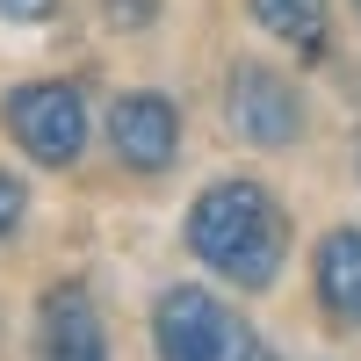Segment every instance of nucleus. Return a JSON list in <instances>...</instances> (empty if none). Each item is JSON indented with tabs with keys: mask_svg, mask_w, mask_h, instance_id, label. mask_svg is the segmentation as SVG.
Here are the masks:
<instances>
[{
	"mask_svg": "<svg viewBox=\"0 0 361 361\" xmlns=\"http://www.w3.org/2000/svg\"><path fill=\"white\" fill-rule=\"evenodd\" d=\"M188 253L231 289H267L289 253V217L260 180H209L188 202Z\"/></svg>",
	"mask_w": 361,
	"mask_h": 361,
	"instance_id": "nucleus-1",
	"label": "nucleus"
},
{
	"mask_svg": "<svg viewBox=\"0 0 361 361\" xmlns=\"http://www.w3.org/2000/svg\"><path fill=\"white\" fill-rule=\"evenodd\" d=\"M152 347L159 361H253V333L238 325V311L224 304V296H209L195 282H173L159 289L152 304Z\"/></svg>",
	"mask_w": 361,
	"mask_h": 361,
	"instance_id": "nucleus-2",
	"label": "nucleus"
},
{
	"mask_svg": "<svg viewBox=\"0 0 361 361\" xmlns=\"http://www.w3.org/2000/svg\"><path fill=\"white\" fill-rule=\"evenodd\" d=\"M0 116H8L15 145L37 166H73L87 152V102H80V87H66V80H29V87H15Z\"/></svg>",
	"mask_w": 361,
	"mask_h": 361,
	"instance_id": "nucleus-3",
	"label": "nucleus"
},
{
	"mask_svg": "<svg viewBox=\"0 0 361 361\" xmlns=\"http://www.w3.org/2000/svg\"><path fill=\"white\" fill-rule=\"evenodd\" d=\"M224 123L246 145H260V152H282V145H296V130H304V102H296V87L275 66H246V58H238L231 80H224Z\"/></svg>",
	"mask_w": 361,
	"mask_h": 361,
	"instance_id": "nucleus-4",
	"label": "nucleus"
},
{
	"mask_svg": "<svg viewBox=\"0 0 361 361\" xmlns=\"http://www.w3.org/2000/svg\"><path fill=\"white\" fill-rule=\"evenodd\" d=\"M109 145H116V159H123L130 173H166L173 152H180V109L166 94H123L109 109Z\"/></svg>",
	"mask_w": 361,
	"mask_h": 361,
	"instance_id": "nucleus-5",
	"label": "nucleus"
},
{
	"mask_svg": "<svg viewBox=\"0 0 361 361\" xmlns=\"http://www.w3.org/2000/svg\"><path fill=\"white\" fill-rule=\"evenodd\" d=\"M29 361H109L102 311H94V296L80 282L44 289V304H37V354Z\"/></svg>",
	"mask_w": 361,
	"mask_h": 361,
	"instance_id": "nucleus-6",
	"label": "nucleus"
},
{
	"mask_svg": "<svg viewBox=\"0 0 361 361\" xmlns=\"http://www.w3.org/2000/svg\"><path fill=\"white\" fill-rule=\"evenodd\" d=\"M318 304L333 325H361V231L354 224L318 238Z\"/></svg>",
	"mask_w": 361,
	"mask_h": 361,
	"instance_id": "nucleus-7",
	"label": "nucleus"
},
{
	"mask_svg": "<svg viewBox=\"0 0 361 361\" xmlns=\"http://www.w3.org/2000/svg\"><path fill=\"white\" fill-rule=\"evenodd\" d=\"M253 22L267 29L275 44H289L296 58H318L325 51V0H246Z\"/></svg>",
	"mask_w": 361,
	"mask_h": 361,
	"instance_id": "nucleus-8",
	"label": "nucleus"
},
{
	"mask_svg": "<svg viewBox=\"0 0 361 361\" xmlns=\"http://www.w3.org/2000/svg\"><path fill=\"white\" fill-rule=\"evenodd\" d=\"M102 15L116 29H152L159 22V0H102Z\"/></svg>",
	"mask_w": 361,
	"mask_h": 361,
	"instance_id": "nucleus-9",
	"label": "nucleus"
},
{
	"mask_svg": "<svg viewBox=\"0 0 361 361\" xmlns=\"http://www.w3.org/2000/svg\"><path fill=\"white\" fill-rule=\"evenodd\" d=\"M15 224H22V180H15V173H0V238H8Z\"/></svg>",
	"mask_w": 361,
	"mask_h": 361,
	"instance_id": "nucleus-10",
	"label": "nucleus"
},
{
	"mask_svg": "<svg viewBox=\"0 0 361 361\" xmlns=\"http://www.w3.org/2000/svg\"><path fill=\"white\" fill-rule=\"evenodd\" d=\"M51 8H58V0H0V22H51Z\"/></svg>",
	"mask_w": 361,
	"mask_h": 361,
	"instance_id": "nucleus-11",
	"label": "nucleus"
},
{
	"mask_svg": "<svg viewBox=\"0 0 361 361\" xmlns=\"http://www.w3.org/2000/svg\"><path fill=\"white\" fill-rule=\"evenodd\" d=\"M253 361H275V354H253Z\"/></svg>",
	"mask_w": 361,
	"mask_h": 361,
	"instance_id": "nucleus-12",
	"label": "nucleus"
},
{
	"mask_svg": "<svg viewBox=\"0 0 361 361\" xmlns=\"http://www.w3.org/2000/svg\"><path fill=\"white\" fill-rule=\"evenodd\" d=\"M354 8H361V0H354Z\"/></svg>",
	"mask_w": 361,
	"mask_h": 361,
	"instance_id": "nucleus-13",
	"label": "nucleus"
},
{
	"mask_svg": "<svg viewBox=\"0 0 361 361\" xmlns=\"http://www.w3.org/2000/svg\"><path fill=\"white\" fill-rule=\"evenodd\" d=\"M354 159H361V152H354Z\"/></svg>",
	"mask_w": 361,
	"mask_h": 361,
	"instance_id": "nucleus-14",
	"label": "nucleus"
}]
</instances>
